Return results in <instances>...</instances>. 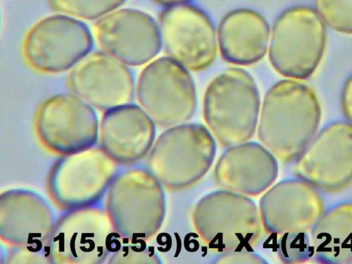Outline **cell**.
I'll use <instances>...</instances> for the list:
<instances>
[{"instance_id":"6da1fadb","label":"cell","mask_w":352,"mask_h":264,"mask_svg":"<svg viewBox=\"0 0 352 264\" xmlns=\"http://www.w3.org/2000/svg\"><path fill=\"white\" fill-rule=\"evenodd\" d=\"M320 117V102L309 85L281 80L264 96L257 137L282 163L294 164L316 135Z\"/></svg>"},{"instance_id":"7a4b0ae2","label":"cell","mask_w":352,"mask_h":264,"mask_svg":"<svg viewBox=\"0 0 352 264\" xmlns=\"http://www.w3.org/2000/svg\"><path fill=\"white\" fill-rule=\"evenodd\" d=\"M261 100L252 76L231 67L216 76L206 88L204 120L223 147L250 140L258 126Z\"/></svg>"},{"instance_id":"3957f363","label":"cell","mask_w":352,"mask_h":264,"mask_svg":"<svg viewBox=\"0 0 352 264\" xmlns=\"http://www.w3.org/2000/svg\"><path fill=\"white\" fill-rule=\"evenodd\" d=\"M216 151V141L206 126L178 124L158 136L148 154L146 168L166 189L184 190L208 173Z\"/></svg>"},{"instance_id":"277c9868","label":"cell","mask_w":352,"mask_h":264,"mask_svg":"<svg viewBox=\"0 0 352 264\" xmlns=\"http://www.w3.org/2000/svg\"><path fill=\"white\" fill-rule=\"evenodd\" d=\"M105 210L122 237L147 241L157 234L164 219L162 185L146 168L119 172L107 190Z\"/></svg>"},{"instance_id":"5b68a950","label":"cell","mask_w":352,"mask_h":264,"mask_svg":"<svg viewBox=\"0 0 352 264\" xmlns=\"http://www.w3.org/2000/svg\"><path fill=\"white\" fill-rule=\"evenodd\" d=\"M195 229L202 241L219 252L253 251L262 235V222L255 202L227 190L210 192L192 212Z\"/></svg>"},{"instance_id":"8992f818","label":"cell","mask_w":352,"mask_h":264,"mask_svg":"<svg viewBox=\"0 0 352 264\" xmlns=\"http://www.w3.org/2000/svg\"><path fill=\"white\" fill-rule=\"evenodd\" d=\"M324 23L315 8L298 5L283 11L270 32L269 60L280 75L297 80L309 78L325 51Z\"/></svg>"},{"instance_id":"52a82bcc","label":"cell","mask_w":352,"mask_h":264,"mask_svg":"<svg viewBox=\"0 0 352 264\" xmlns=\"http://www.w3.org/2000/svg\"><path fill=\"white\" fill-rule=\"evenodd\" d=\"M122 239L105 210L87 206L58 219L44 253L52 263L99 264L120 249Z\"/></svg>"},{"instance_id":"ba28073f","label":"cell","mask_w":352,"mask_h":264,"mask_svg":"<svg viewBox=\"0 0 352 264\" xmlns=\"http://www.w3.org/2000/svg\"><path fill=\"white\" fill-rule=\"evenodd\" d=\"M118 173V164L100 147L62 155L50 168L46 188L53 203L65 211L97 204Z\"/></svg>"},{"instance_id":"9c48e42d","label":"cell","mask_w":352,"mask_h":264,"mask_svg":"<svg viewBox=\"0 0 352 264\" xmlns=\"http://www.w3.org/2000/svg\"><path fill=\"white\" fill-rule=\"evenodd\" d=\"M135 92L140 107L162 128L184 124L196 111L192 76L186 67L169 57L157 58L143 69Z\"/></svg>"},{"instance_id":"30bf717a","label":"cell","mask_w":352,"mask_h":264,"mask_svg":"<svg viewBox=\"0 0 352 264\" xmlns=\"http://www.w3.org/2000/svg\"><path fill=\"white\" fill-rule=\"evenodd\" d=\"M93 47V36L80 19L55 14L45 17L27 33L23 53L27 63L43 74L63 72L74 67Z\"/></svg>"},{"instance_id":"8fae6325","label":"cell","mask_w":352,"mask_h":264,"mask_svg":"<svg viewBox=\"0 0 352 264\" xmlns=\"http://www.w3.org/2000/svg\"><path fill=\"white\" fill-rule=\"evenodd\" d=\"M99 126L94 107L72 92L47 98L34 117L39 141L62 155L94 146L99 138Z\"/></svg>"},{"instance_id":"7c38bea8","label":"cell","mask_w":352,"mask_h":264,"mask_svg":"<svg viewBox=\"0 0 352 264\" xmlns=\"http://www.w3.org/2000/svg\"><path fill=\"white\" fill-rule=\"evenodd\" d=\"M158 26L168 57L192 72L204 71L214 63L216 30L200 8L186 3L168 6L160 15Z\"/></svg>"},{"instance_id":"4fadbf2b","label":"cell","mask_w":352,"mask_h":264,"mask_svg":"<svg viewBox=\"0 0 352 264\" xmlns=\"http://www.w3.org/2000/svg\"><path fill=\"white\" fill-rule=\"evenodd\" d=\"M297 177L335 192L352 183V124L336 122L314 136L294 163Z\"/></svg>"},{"instance_id":"5bb4252c","label":"cell","mask_w":352,"mask_h":264,"mask_svg":"<svg viewBox=\"0 0 352 264\" xmlns=\"http://www.w3.org/2000/svg\"><path fill=\"white\" fill-rule=\"evenodd\" d=\"M68 85L72 93L104 111L130 104L136 89L127 65L104 51L89 52L73 67Z\"/></svg>"},{"instance_id":"9a60e30c","label":"cell","mask_w":352,"mask_h":264,"mask_svg":"<svg viewBox=\"0 0 352 264\" xmlns=\"http://www.w3.org/2000/svg\"><path fill=\"white\" fill-rule=\"evenodd\" d=\"M95 30L103 51L126 65L147 63L162 47L158 25L151 15L138 9H117L98 19Z\"/></svg>"},{"instance_id":"2e32d148","label":"cell","mask_w":352,"mask_h":264,"mask_svg":"<svg viewBox=\"0 0 352 264\" xmlns=\"http://www.w3.org/2000/svg\"><path fill=\"white\" fill-rule=\"evenodd\" d=\"M264 231L269 234L311 230L324 212L317 188L297 177L282 180L269 188L259 201Z\"/></svg>"},{"instance_id":"e0dca14e","label":"cell","mask_w":352,"mask_h":264,"mask_svg":"<svg viewBox=\"0 0 352 264\" xmlns=\"http://www.w3.org/2000/svg\"><path fill=\"white\" fill-rule=\"evenodd\" d=\"M56 221L47 202L27 190H10L0 196V237L12 247L44 251Z\"/></svg>"},{"instance_id":"ac0fdd59","label":"cell","mask_w":352,"mask_h":264,"mask_svg":"<svg viewBox=\"0 0 352 264\" xmlns=\"http://www.w3.org/2000/svg\"><path fill=\"white\" fill-rule=\"evenodd\" d=\"M278 173L276 158L267 148L245 142L222 153L214 169V180L223 190L256 197L273 184Z\"/></svg>"},{"instance_id":"d6986e66","label":"cell","mask_w":352,"mask_h":264,"mask_svg":"<svg viewBox=\"0 0 352 264\" xmlns=\"http://www.w3.org/2000/svg\"><path fill=\"white\" fill-rule=\"evenodd\" d=\"M155 137L153 120L140 106L131 103L104 111L100 122V147L120 165L144 158Z\"/></svg>"},{"instance_id":"ffe728a7","label":"cell","mask_w":352,"mask_h":264,"mask_svg":"<svg viewBox=\"0 0 352 264\" xmlns=\"http://www.w3.org/2000/svg\"><path fill=\"white\" fill-rule=\"evenodd\" d=\"M270 29L265 17L249 8L226 14L218 28L220 54L226 62L241 66L253 65L266 54Z\"/></svg>"},{"instance_id":"44dd1931","label":"cell","mask_w":352,"mask_h":264,"mask_svg":"<svg viewBox=\"0 0 352 264\" xmlns=\"http://www.w3.org/2000/svg\"><path fill=\"white\" fill-rule=\"evenodd\" d=\"M313 256L320 263H352V203L334 206L311 230Z\"/></svg>"},{"instance_id":"7402d4cb","label":"cell","mask_w":352,"mask_h":264,"mask_svg":"<svg viewBox=\"0 0 352 264\" xmlns=\"http://www.w3.org/2000/svg\"><path fill=\"white\" fill-rule=\"evenodd\" d=\"M126 0H47L60 14L78 19H99L118 9Z\"/></svg>"},{"instance_id":"603a6c76","label":"cell","mask_w":352,"mask_h":264,"mask_svg":"<svg viewBox=\"0 0 352 264\" xmlns=\"http://www.w3.org/2000/svg\"><path fill=\"white\" fill-rule=\"evenodd\" d=\"M324 24L342 34H352V0H314Z\"/></svg>"},{"instance_id":"cb8c5ba5","label":"cell","mask_w":352,"mask_h":264,"mask_svg":"<svg viewBox=\"0 0 352 264\" xmlns=\"http://www.w3.org/2000/svg\"><path fill=\"white\" fill-rule=\"evenodd\" d=\"M278 255L285 263H303L313 256L311 240L307 232L281 234L278 241Z\"/></svg>"},{"instance_id":"d4e9b609","label":"cell","mask_w":352,"mask_h":264,"mask_svg":"<svg viewBox=\"0 0 352 264\" xmlns=\"http://www.w3.org/2000/svg\"><path fill=\"white\" fill-rule=\"evenodd\" d=\"M144 240L124 238L120 249L111 254L108 263H161L154 248Z\"/></svg>"},{"instance_id":"484cf974","label":"cell","mask_w":352,"mask_h":264,"mask_svg":"<svg viewBox=\"0 0 352 264\" xmlns=\"http://www.w3.org/2000/svg\"><path fill=\"white\" fill-rule=\"evenodd\" d=\"M212 263L217 264H265L267 262L253 251L243 250L221 253Z\"/></svg>"},{"instance_id":"4316f807","label":"cell","mask_w":352,"mask_h":264,"mask_svg":"<svg viewBox=\"0 0 352 264\" xmlns=\"http://www.w3.org/2000/svg\"><path fill=\"white\" fill-rule=\"evenodd\" d=\"M8 254L6 263H29L49 262L44 251L28 247H16Z\"/></svg>"},{"instance_id":"83f0119b","label":"cell","mask_w":352,"mask_h":264,"mask_svg":"<svg viewBox=\"0 0 352 264\" xmlns=\"http://www.w3.org/2000/svg\"><path fill=\"white\" fill-rule=\"evenodd\" d=\"M340 105L344 117L352 124V73L343 85Z\"/></svg>"},{"instance_id":"f1b7e54d","label":"cell","mask_w":352,"mask_h":264,"mask_svg":"<svg viewBox=\"0 0 352 264\" xmlns=\"http://www.w3.org/2000/svg\"><path fill=\"white\" fill-rule=\"evenodd\" d=\"M156 3L164 6H170L176 4L185 3L186 2L190 0H152Z\"/></svg>"}]
</instances>
